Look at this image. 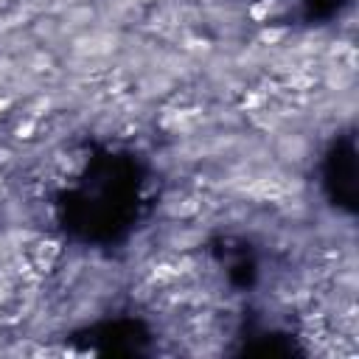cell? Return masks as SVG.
<instances>
[{
    "label": "cell",
    "mask_w": 359,
    "mask_h": 359,
    "mask_svg": "<svg viewBox=\"0 0 359 359\" xmlns=\"http://www.w3.org/2000/svg\"><path fill=\"white\" fill-rule=\"evenodd\" d=\"M3 109H8V98H6V95H0V112H3Z\"/></svg>",
    "instance_id": "5"
},
{
    "label": "cell",
    "mask_w": 359,
    "mask_h": 359,
    "mask_svg": "<svg viewBox=\"0 0 359 359\" xmlns=\"http://www.w3.org/2000/svg\"><path fill=\"white\" fill-rule=\"evenodd\" d=\"M59 255V244L56 241H39L36 244V250H34V258H36V266L39 269H45V266H50V261Z\"/></svg>",
    "instance_id": "2"
},
{
    "label": "cell",
    "mask_w": 359,
    "mask_h": 359,
    "mask_svg": "<svg viewBox=\"0 0 359 359\" xmlns=\"http://www.w3.org/2000/svg\"><path fill=\"white\" fill-rule=\"evenodd\" d=\"M31 132H34V123L31 121H25V123L17 126V137H31Z\"/></svg>",
    "instance_id": "4"
},
{
    "label": "cell",
    "mask_w": 359,
    "mask_h": 359,
    "mask_svg": "<svg viewBox=\"0 0 359 359\" xmlns=\"http://www.w3.org/2000/svg\"><path fill=\"white\" fill-rule=\"evenodd\" d=\"M283 36H286V31H283V28H272V31L266 28V31H261V36H258V39L272 45V42H278V39H283Z\"/></svg>",
    "instance_id": "3"
},
{
    "label": "cell",
    "mask_w": 359,
    "mask_h": 359,
    "mask_svg": "<svg viewBox=\"0 0 359 359\" xmlns=\"http://www.w3.org/2000/svg\"><path fill=\"white\" fill-rule=\"evenodd\" d=\"M278 11H280L278 0H261V3L250 6V11H247V14H250V20H252V22H264V25H266Z\"/></svg>",
    "instance_id": "1"
}]
</instances>
